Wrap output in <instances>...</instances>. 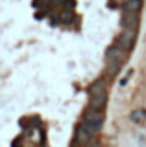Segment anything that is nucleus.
I'll list each match as a JSON object with an SVG mask.
<instances>
[{"mask_svg": "<svg viewBox=\"0 0 146 147\" xmlns=\"http://www.w3.org/2000/svg\"><path fill=\"white\" fill-rule=\"evenodd\" d=\"M103 120H105V115L103 111H96V110H88L83 115V125H86L93 134L98 132L103 125Z\"/></svg>", "mask_w": 146, "mask_h": 147, "instance_id": "obj_1", "label": "nucleus"}, {"mask_svg": "<svg viewBox=\"0 0 146 147\" xmlns=\"http://www.w3.org/2000/svg\"><path fill=\"white\" fill-rule=\"evenodd\" d=\"M134 43H136V31H134V29H124V31L120 33L119 39H117V45H119L120 48H124L126 51L131 50V48L134 46Z\"/></svg>", "mask_w": 146, "mask_h": 147, "instance_id": "obj_2", "label": "nucleus"}, {"mask_svg": "<svg viewBox=\"0 0 146 147\" xmlns=\"http://www.w3.org/2000/svg\"><path fill=\"white\" fill-rule=\"evenodd\" d=\"M74 140H76V144L77 146H86V144H89L91 140H93V132L86 127V125H79L77 127V130H76V137H74Z\"/></svg>", "mask_w": 146, "mask_h": 147, "instance_id": "obj_3", "label": "nucleus"}, {"mask_svg": "<svg viewBox=\"0 0 146 147\" xmlns=\"http://www.w3.org/2000/svg\"><path fill=\"white\" fill-rule=\"evenodd\" d=\"M105 57H107V62L108 60H115L119 63H124L127 60V51L124 48H120L119 45H112L108 50H107V55Z\"/></svg>", "mask_w": 146, "mask_h": 147, "instance_id": "obj_4", "label": "nucleus"}, {"mask_svg": "<svg viewBox=\"0 0 146 147\" xmlns=\"http://www.w3.org/2000/svg\"><path fill=\"white\" fill-rule=\"evenodd\" d=\"M122 26H124V29H134V31H138V24H139V16L138 14H134V12H124V16H122Z\"/></svg>", "mask_w": 146, "mask_h": 147, "instance_id": "obj_5", "label": "nucleus"}, {"mask_svg": "<svg viewBox=\"0 0 146 147\" xmlns=\"http://www.w3.org/2000/svg\"><path fill=\"white\" fill-rule=\"evenodd\" d=\"M88 92L91 94V98H96V96L107 94V84H105V80H103V79H98V80H95V82L89 86Z\"/></svg>", "mask_w": 146, "mask_h": 147, "instance_id": "obj_6", "label": "nucleus"}, {"mask_svg": "<svg viewBox=\"0 0 146 147\" xmlns=\"http://www.w3.org/2000/svg\"><path fill=\"white\" fill-rule=\"evenodd\" d=\"M105 105H107V94H102V96L89 99V110L102 111V108H105Z\"/></svg>", "mask_w": 146, "mask_h": 147, "instance_id": "obj_7", "label": "nucleus"}, {"mask_svg": "<svg viewBox=\"0 0 146 147\" xmlns=\"http://www.w3.org/2000/svg\"><path fill=\"white\" fill-rule=\"evenodd\" d=\"M141 5H143V0H127V2L124 3V10H126V12H134V14H138L139 9H141Z\"/></svg>", "mask_w": 146, "mask_h": 147, "instance_id": "obj_8", "label": "nucleus"}, {"mask_svg": "<svg viewBox=\"0 0 146 147\" xmlns=\"http://www.w3.org/2000/svg\"><path fill=\"white\" fill-rule=\"evenodd\" d=\"M131 120L134 123H143V121H146V111L143 108H136V110L131 113Z\"/></svg>", "mask_w": 146, "mask_h": 147, "instance_id": "obj_9", "label": "nucleus"}, {"mask_svg": "<svg viewBox=\"0 0 146 147\" xmlns=\"http://www.w3.org/2000/svg\"><path fill=\"white\" fill-rule=\"evenodd\" d=\"M120 65H122V63H119V62H115V60H108V62H107V74H108L110 77H113L115 74L120 70Z\"/></svg>", "mask_w": 146, "mask_h": 147, "instance_id": "obj_10", "label": "nucleus"}, {"mask_svg": "<svg viewBox=\"0 0 146 147\" xmlns=\"http://www.w3.org/2000/svg\"><path fill=\"white\" fill-rule=\"evenodd\" d=\"M131 75H132V70H131V72H127V75H126V77L120 80V86H126V82L129 80V77H131Z\"/></svg>", "mask_w": 146, "mask_h": 147, "instance_id": "obj_11", "label": "nucleus"}]
</instances>
